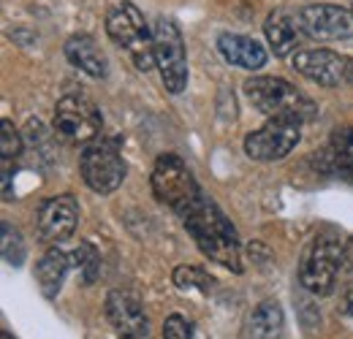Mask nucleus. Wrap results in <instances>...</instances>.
<instances>
[{
  "mask_svg": "<svg viewBox=\"0 0 353 339\" xmlns=\"http://www.w3.org/2000/svg\"><path fill=\"white\" fill-rule=\"evenodd\" d=\"M182 223H185L188 234L196 239L199 250L207 255L210 260L231 269L234 274L242 271V253H239L236 231L228 223V217L218 209L215 201L201 196V201L182 217Z\"/></svg>",
  "mask_w": 353,
  "mask_h": 339,
  "instance_id": "1",
  "label": "nucleus"
},
{
  "mask_svg": "<svg viewBox=\"0 0 353 339\" xmlns=\"http://www.w3.org/2000/svg\"><path fill=\"white\" fill-rule=\"evenodd\" d=\"M245 95L269 120H294L310 123L318 114V106L310 101L302 90L280 79V76H253L245 82Z\"/></svg>",
  "mask_w": 353,
  "mask_h": 339,
  "instance_id": "2",
  "label": "nucleus"
},
{
  "mask_svg": "<svg viewBox=\"0 0 353 339\" xmlns=\"http://www.w3.org/2000/svg\"><path fill=\"white\" fill-rule=\"evenodd\" d=\"M106 33L109 39L123 46L139 71H150L155 63V41H152V28H147L144 14L133 6L131 0L117 3L109 17H106Z\"/></svg>",
  "mask_w": 353,
  "mask_h": 339,
  "instance_id": "3",
  "label": "nucleus"
},
{
  "mask_svg": "<svg viewBox=\"0 0 353 339\" xmlns=\"http://www.w3.org/2000/svg\"><path fill=\"white\" fill-rule=\"evenodd\" d=\"M152 193L161 204L174 209L179 217L190 212L201 201V190L188 163L176 155H161L152 169Z\"/></svg>",
  "mask_w": 353,
  "mask_h": 339,
  "instance_id": "4",
  "label": "nucleus"
},
{
  "mask_svg": "<svg viewBox=\"0 0 353 339\" xmlns=\"http://www.w3.org/2000/svg\"><path fill=\"white\" fill-rule=\"evenodd\" d=\"M152 41H155V63L161 79L172 95H179L188 87V54L182 33L172 19L161 17L152 22Z\"/></svg>",
  "mask_w": 353,
  "mask_h": 339,
  "instance_id": "5",
  "label": "nucleus"
},
{
  "mask_svg": "<svg viewBox=\"0 0 353 339\" xmlns=\"http://www.w3.org/2000/svg\"><path fill=\"white\" fill-rule=\"evenodd\" d=\"M79 171L92 193L109 196L125 179V161L114 141H90L79 155Z\"/></svg>",
  "mask_w": 353,
  "mask_h": 339,
  "instance_id": "6",
  "label": "nucleus"
},
{
  "mask_svg": "<svg viewBox=\"0 0 353 339\" xmlns=\"http://www.w3.org/2000/svg\"><path fill=\"white\" fill-rule=\"evenodd\" d=\"M345 250L334 239H315L299 263V280L315 296H329L334 291L337 271L343 266Z\"/></svg>",
  "mask_w": 353,
  "mask_h": 339,
  "instance_id": "7",
  "label": "nucleus"
},
{
  "mask_svg": "<svg viewBox=\"0 0 353 339\" xmlns=\"http://www.w3.org/2000/svg\"><path fill=\"white\" fill-rule=\"evenodd\" d=\"M299 30L312 41H345L353 39V11L332 6V3H312L296 11Z\"/></svg>",
  "mask_w": 353,
  "mask_h": 339,
  "instance_id": "8",
  "label": "nucleus"
},
{
  "mask_svg": "<svg viewBox=\"0 0 353 339\" xmlns=\"http://www.w3.org/2000/svg\"><path fill=\"white\" fill-rule=\"evenodd\" d=\"M299 127H302V123H294V120H269L264 127L245 136L248 158L261 161V163L283 161L299 144V138H302Z\"/></svg>",
  "mask_w": 353,
  "mask_h": 339,
  "instance_id": "9",
  "label": "nucleus"
},
{
  "mask_svg": "<svg viewBox=\"0 0 353 339\" xmlns=\"http://www.w3.org/2000/svg\"><path fill=\"white\" fill-rule=\"evenodd\" d=\"M54 130L68 138L88 144L101 133V114L82 95H65L54 106Z\"/></svg>",
  "mask_w": 353,
  "mask_h": 339,
  "instance_id": "10",
  "label": "nucleus"
},
{
  "mask_svg": "<svg viewBox=\"0 0 353 339\" xmlns=\"http://www.w3.org/2000/svg\"><path fill=\"white\" fill-rule=\"evenodd\" d=\"M348 60L351 57H343L332 49H302L294 52L291 65L315 85L340 87L343 82H348Z\"/></svg>",
  "mask_w": 353,
  "mask_h": 339,
  "instance_id": "11",
  "label": "nucleus"
},
{
  "mask_svg": "<svg viewBox=\"0 0 353 339\" xmlns=\"http://www.w3.org/2000/svg\"><path fill=\"white\" fill-rule=\"evenodd\" d=\"M77 223H79V204L68 193L49 198L39 209V234L44 242H52V245L71 239L77 231Z\"/></svg>",
  "mask_w": 353,
  "mask_h": 339,
  "instance_id": "12",
  "label": "nucleus"
},
{
  "mask_svg": "<svg viewBox=\"0 0 353 339\" xmlns=\"http://www.w3.org/2000/svg\"><path fill=\"white\" fill-rule=\"evenodd\" d=\"M106 318L120 337L144 339L150 334V318H147L141 301L125 291H112L106 296Z\"/></svg>",
  "mask_w": 353,
  "mask_h": 339,
  "instance_id": "13",
  "label": "nucleus"
},
{
  "mask_svg": "<svg viewBox=\"0 0 353 339\" xmlns=\"http://www.w3.org/2000/svg\"><path fill=\"white\" fill-rule=\"evenodd\" d=\"M221 54L236 68L245 71H259L266 65V49L250 36H239V33H223L218 39Z\"/></svg>",
  "mask_w": 353,
  "mask_h": 339,
  "instance_id": "14",
  "label": "nucleus"
},
{
  "mask_svg": "<svg viewBox=\"0 0 353 339\" xmlns=\"http://www.w3.org/2000/svg\"><path fill=\"white\" fill-rule=\"evenodd\" d=\"M65 57L71 65H77L79 71H85L92 79H103L106 76V54L98 49V43L92 41L90 36L79 33V36H71L65 43Z\"/></svg>",
  "mask_w": 353,
  "mask_h": 339,
  "instance_id": "15",
  "label": "nucleus"
},
{
  "mask_svg": "<svg viewBox=\"0 0 353 339\" xmlns=\"http://www.w3.org/2000/svg\"><path fill=\"white\" fill-rule=\"evenodd\" d=\"M283 331H285V315H283L280 304L264 301L248 318L239 339H283Z\"/></svg>",
  "mask_w": 353,
  "mask_h": 339,
  "instance_id": "16",
  "label": "nucleus"
},
{
  "mask_svg": "<svg viewBox=\"0 0 353 339\" xmlns=\"http://www.w3.org/2000/svg\"><path fill=\"white\" fill-rule=\"evenodd\" d=\"M68 266H71V258L57 247L46 250L44 258L36 263V280H39V288H41L44 298H54L60 294L63 280L68 274Z\"/></svg>",
  "mask_w": 353,
  "mask_h": 339,
  "instance_id": "17",
  "label": "nucleus"
},
{
  "mask_svg": "<svg viewBox=\"0 0 353 339\" xmlns=\"http://www.w3.org/2000/svg\"><path fill=\"white\" fill-rule=\"evenodd\" d=\"M296 30H299V25L285 11H272L264 22L266 41L277 57H285L296 49Z\"/></svg>",
  "mask_w": 353,
  "mask_h": 339,
  "instance_id": "18",
  "label": "nucleus"
},
{
  "mask_svg": "<svg viewBox=\"0 0 353 339\" xmlns=\"http://www.w3.org/2000/svg\"><path fill=\"white\" fill-rule=\"evenodd\" d=\"M329 158H332L334 171L340 176H345L348 182H353V127H337L334 130Z\"/></svg>",
  "mask_w": 353,
  "mask_h": 339,
  "instance_id": "19",
  "label": "nucleus"
},
{
  "mask_svg": "<svg viewBox=\"0 0 353 339\" xmlns=\"http://www.w3.org/2000/svg\"><path fill=\"white\" fill-rule=\"evenodd\" d=\"M0 247H3V258H6V263H11V266H22V260H25V242H22V234L11 225V223H6L3 220V225H0Z\"/></svg>",
  "mask_w": 353,
  "mask_h": 339,
  "instance_id": "20",
  "label": "nucleus"
},
{
  "mask_svg": "<svg viewBox=\"0 0 353 339\" xmlns=\"http://www.w3.org/2000/svg\"><path fill=\"white\" fill-rule=\"evenodd\" d=\"M212 277H207L201 269L196 266H179L174 269V285L179 291H201V294H210L212 291Z\"/></svg>",
  "mask_w": 353,
  "mask_h": 339,
  "instance_id": "21",
  "label": "nucleus"
},
{
  "mask_svg": "<svg viewBox=\"0 0 353 339\" xmlns=\"http://www.w3.org/2000/svg\"><path fill=\"white\" fill-rule=\"evenodd\" d=\"M22 152V138L17 133V127L11 125V120H3V130H0V158L3 163H14Z\"/></svg>",
  "mask_w": 353,
  "mask_h": 339,
  "instance_id": "22",
  "label": "nucleus"
},
{
  "mask_svg": "<svg viewBox=\"0 0 353 339\" xmlns=\"http://www.w3.org/2000/svg\"><path fill=\"white\" fill-rule=\"evenodd\" d=\"M71 258H74L71 263H74L77 269H82V271H85L82 277H85V282L90 285V282L95 280V274H98V253H95V247L88 245V242H82V245H79V250L71 255Z\"/></svg>",
  "mask_w": 353,
  "mask_h": 339,
  "instance_id": "23",
  "label": "nucleus"
},
{
  "mask_svg": "<svg viewBox=\"0 0 353 339\" xmlns=\"http://www.w3.org/2000/svg\"><path fill=\"white\" fill-rule=\"evenodd\" d=\"M163 339H193L190 337V323L182 315H169L163 323Z\"/></svg>",
  "mask_w": 353,
  "mask_h": 339,
  "instance_id": "24",
  "label": "nucleus"
},
{
  "mask_svg": "<svg viewBox=\"0 0 353 339\" xmlns=\"http://www.w3.org/2000/svg\"><path fill=\"white\" fill-rule=\"evenodd\" d=\"M345 312H348V315L353 318V288L348 291V294H345Z\"/></svg>",
  "mask_w": 353,
  "mask_h": 339,
  "instance_id": "25",
  "label": "nucleus"
},
{
  "mask_svg": "<svg viewBox=\"0 0 353 339\" xmlns=\"http://www.w3.org/2000/svg\"><path fill=\"white\" fill-rule=\"evenodd\" d=\"M348 85H353V60H348Z\"/></svg>",
  "mask_w": 353,
  "mask_h": 339,
  "instance_id": "26",
  "label": "nucleus"
},
{
  "mask_svg": "<svg viewBox=\"0 0 353 339\" xmlns=\"http://www.w3.org/2000/svg\"><path fill=\"white\" fill-rule=\"evenodd\" d=\"M0 339H14V337H11L8 331H0Z\"/></svg>",
  "mask_w": 353,
  "mask_h": 339,
  "instance_id": "27",
  "label": "nucleus"
},
{
  "mask_svg": "<svg viewBox=\"0 0 353 339\" xmlns=\"http://www.w3.org/2000/svg\"><path fill=\"white\" fill-rule=\"evenodd\" d=\"M123 339H125V337H123Z\"/></svg>",
  "mask_w": 353,
  "mask_h": 339,
  "instance_id": "28",
  "label": "nucleus"
}]
</instances>
